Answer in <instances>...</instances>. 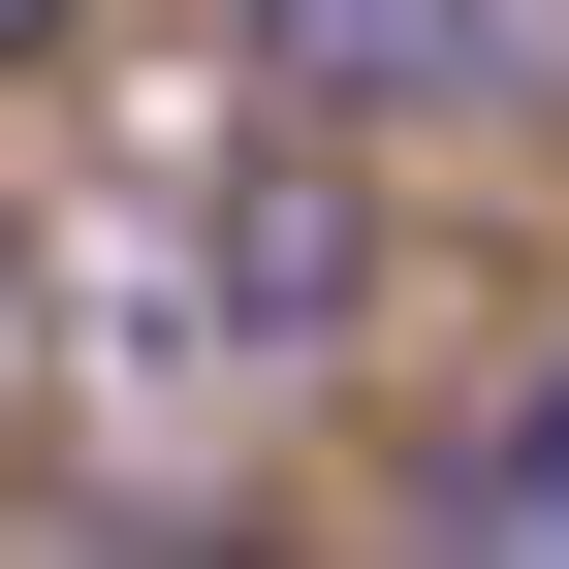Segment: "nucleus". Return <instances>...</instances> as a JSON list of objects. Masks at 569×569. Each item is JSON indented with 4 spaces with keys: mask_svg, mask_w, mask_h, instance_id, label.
Here are the masks:
<instances>
[{
    "mask_svg": "<svg viewBox=\"0 0 569 569\" xmlns=\"http://www.w3.org/2000/svg\"><path fill=\"white\" fill-rule=\"evenodd\" d=\"M443 569H569V348H538V380L443 443Z\"/></svg>",
    "mask_w": 569,
    "mask_h": 569,
    "instance_id": "f257e3e1",
    "label": "nucleus"
},
{
    "mask_svg": "<svg viewBox=\"0 0 569 569\" xmlns=\"http://www.w3.org/2000/svg\"><path fill=\"white\" fill-rule=\"evenodd\" d=\"M284 32H317V63H475L507 0H284Z\"/></svg>",
    "mask_w": 569,
    "mask_h": 569,
    "instance_id": "f03ea898",
    "label": "nucleus"
},
{
    "mask_svg": "<svg viewBox=\"0 0 569 569\" xmlns=\"http://www.w3.org/2000/svg\"><path fill=\"white\" fill-rule=\"evenodd\" d=\"M32 32H63V0H0V63H32Z\"/></svg>",
    "mask_w": 569,
    "mask_h": 569,
    "instance_id": "7ed1b4c3",
    "label": "nucleus"
}]
</instances>
